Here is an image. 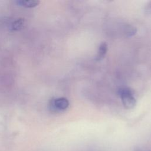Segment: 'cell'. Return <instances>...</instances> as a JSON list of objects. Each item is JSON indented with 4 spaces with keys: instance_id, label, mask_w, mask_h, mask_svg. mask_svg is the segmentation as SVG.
<instances>
[{
    "instance_id": "1",
    "label": "cell",
    "mask_w": 151,
    "mask_h": 151,
    "mask_svg": "<svg viewBox=\"0 0 151 151\" xmlns=\"http://www.w3.org/2000/svg\"><path fill=\"white\" fill-rule=\"evenodd\" d=\"M120 96L124 107L130 109L134 107L136 100L131 91L127 88H123L120 90Z\"/></svg>"
},
{
    "instance_id": "2",
    "label": "cell",
    "mask_w": 151,
    "mask_h": 151,
    "mask_svg": "<svg viewBox=\"0 0 151 151\" xmlns=\"http://www.w3.org/2000/svg\"><path fill=\"white\" fill-rule=\"evenodd\" d=\"M54 106L58 110H64L69 106L68 100L64 97H61L55 99L53 102Z\"/></svg>"
},
{
    "instance_id": "3",
    "label": "cell",
    "mask_w": 151,
    "mask_h": 151,
    "mask_svg": "<svg viewBox=\"0 0 151 151\" xmlns=\"http://www.w3.org/2000/svg\"><path fill=\"white\" fill-rule=\"evenodd\" d=\"M107 50V44L105 42H103L102 44H101L100 45V47H99L98 54L96 58V60L99 61V60H101L104 57L105 54H106Z\"/></svg>"
},
{
    "instance_id": "4",
    "label": "cell",
    "mask_w": 151,
    "mask_h": 151,
    "mask_svg": "<svg viewBox=\"0 0 151 151\" xmlns=\"http://www.w3.org/2000/svg\"><path fill=\"white\" fill-rule=\"evenodd\" d=\"M18 3L22 6H24L27 8H32L37 6L39 1H34V0H25V1H19Z\"/></svg>"
},
{
    "instance_id": "5",
    "label": "cell",
    "mask_w": 151,
    "mask_h": 151,
    "mask_svg": "<svg viewBox=\"0 0 151 151\" xmlns=\"http://www.w3.org/2000/svg\"><path fill=\"white\" fill-rule=\"evenodd\" d=\"M23 23H24V22H23L22 20H18V21H17L14 24V28L15 29H18L22 27Z\"/></svg>"
}]
</instances>
